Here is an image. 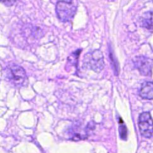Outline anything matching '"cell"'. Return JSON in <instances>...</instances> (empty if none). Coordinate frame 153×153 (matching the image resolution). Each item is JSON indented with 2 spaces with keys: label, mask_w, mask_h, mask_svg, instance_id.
Segmentation results:
<instances>
[{
  "label": "cell",
  "mask_w": 153,
  "mask_h": 153,
  "mask_svg": "<svg viewBox=\"0 0 153 153\" xmlns=\"http://www.w3.org/2000/svg\"><path fill=\"white\" fill-rule=\"evenodd\" d=\"M77 3L74 0H61L57 3L56 11L57 18L62 22H69L74 17Z\"/></svg>",
  "instance_id": "obj_1"
},
{
  "label": "cell",
  "mask_w": 153,
  "mask_h": 153,
  "mask_svg": "<svg viewBox=\"0 0 153 153\" xmlns=\"http://www.w3.org/2000/svg\"><path fill=\"white\" fill-rule=\"evenodd\" d=\"M83 66L95 73H100L105 68L104 57L102 51L95 50L86 54L83 59Z\"/></svg>",
  "instance_id": "obj_2"
},
{
  "label": "cell",
  "mask_w": 153,
  "mask_h": 153,
  "mask_svg": "<svg viewBox=\"0 0 153 153\" xmlns=\"http://www.w3.org/2000/svg\"><path fill=\"white\" fill-rule=\"evenodd\" d=\"M8 78L14 86H25L27 84V76L25 69L18 65H12L8 68Z\"/></svg>",
  "instance_id": "obj_3"
},
{
  "label": "cell",
  "mask_w": 153,
  "mask_h": 153,
  "mask_svg": "<svg viewBox=\"0 0 153 153\" xmlns=\"http://www.w3.org/2000/svg\"><path fill=\"white\" fill-rule=\"evenodd\" d=\"M139 127L140 134L144 137L151 138L152 136V120L149 112H143L139 117Z\"/></svg>",
  "instance_id": "obj_4"
},
{
  "label": "cell",
  "mask_w": 153,
  "mask_h": 153,
  "mask_svg": "<svg viewBox=\"0 0 153 153\" xmlns=\"http://www.w3.org/2000/svg\"><path fill=\"white\" fill-rule=\"evenodd\" d=\"M134 64L140 73L146 76H152V60L143 56L136 57L134 59Z\"/></svg>",
  "instance_id": "obj_5"
},
{
  "label": "cell",
  "mask_w": 153,
  "mask_h": 153,
  "mask_svg": "<svg viewBox=\"0 0 153 153\" xmlns=\"http://www.w3.org/2000/svg\"><path fill=\"white\" fill-rule=\"evenodd\" d=\"M139 95L143 99L152 100L153 98V84L152 82L146 81L141 85Z\"/></svg>",
  "instance_id": "obj_6"
},
{
  "label": "cell",
  "mask_w": 153,
  "mask_h": 153,
  "mask_svg": "<svg viewBox=\"0 0 153 153\" xmlns=\"http://www.w3.org/2000/svg\"><path fill=\"white\" fill-rule=\"evenodd\" d=\"M145 16L143 18L142 23L143 26L148 29V30H151L152 31V13L151 12H148L145 15Z\"/></svg>",
  "instance_id": "obj_7"
},
{
  "label": "cell",
  "mask_w": 153,
  "mask_h": 153,
  "mask_svg": "<svg viewBox=\"0 0 153 153\" xmlns=\"http://www.w3.org/2000/svg\"><path fill=\"white\" fill-rule=\"evenodd\" d=\"M121 126H120L119 128V132H120V136L122 139L126 140L127 139V131L126 127L123 124V122L122 121Z\"/></svg>",
  "instance_id": "obj_8"
},
{
  "label": "cell",
  "mask_w": 153,
  "mask_h": 153,
  "mask_svg": "<svg viewBox=\"0 0 153 153\" xmlns=\"http://www.w3.org/2000/svg\"><path fill=\"white\" fill-rule=\"evenodd\" d=\"M0 1L7 7H11L15 3L16 0H0Z\"/></svg>",
  "instance_id": "obj_9"
}]
</instances>
